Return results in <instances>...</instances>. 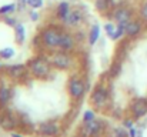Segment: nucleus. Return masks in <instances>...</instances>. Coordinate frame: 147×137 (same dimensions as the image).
<instances>
[{
    "instance_id": "obj_33",
    "label": "nucleus",
    "mask_w": 147,
    "mask_h": 137,
    "mask_svg": "<svg viewBox=\"0 0 147 137\" xmlns=\"http://www.w3.org/2000/svg\"><path fill=\"white\" fill-rule=\"evenodd\" d=\"M137 133H139V129H136V127L129 129V137H137Z\"/></svg>"
},
{
    "instance_id": "obj_34",
    "label": "nucleus",
    "mask_w": 147,
    "mask_h": 137,
    "mask_svg": "<svg viewBox=\"0 0 147 137\" xmlns=\"http://www.w3.org/2000/svg\"><path fill=\"white\" fill-rule=\"evenodd\" d=\"M111 1V4H113V7H116V6H120V4H124V1L126 0H110Z\"/></svg>"
},
{
    "instance_id": "obj_9",
    "label": "nucleus",
    "mask_w": 147,
    "mask_h": 137,
    "mask_svg": "<svg viewBox=\"0 0 147 137\" xmlns=\"http://www.w3.org/2000/svg\"><path fill=\"white\" fill-rule=\"evenodd\" d=\"M61 22H63V24L66 27H71V29L80 27L84 23V11L80 7H71V10L69 11V14Z\"/></svg>"
},
{
    "instance_id": "obj_30",
    "label": "nucleus",
    "mask_w": 147,
    "mask_h": 137,
    "mask_svg": "<svg viewBox=\"0 0 147 137\" xmlns=\"http://www.w3.org/2000/svg\"><path fill=\"white\" fill-rule=\"evenodd\" d=\"M134 121H136V120H134V119H133L131 116H130V117H126V119L123 120V127L129 130V129L134 127Z\"/></svg>"
},
{
    "instance_id": "obj_19",
    "label": "nucleus",
    "mask_w": 147,
    "mask_h": 137,
    "mask_svg": "<svg viewBox=\"0 0 147 137\" xmlns=\"http://www.w3.org/2000/svg\"><path fill=\"white\" fill-rule=\"evenodd\" d=\"M14 40L17 45H23L26 40V27L23 26V23H17L14 27Z\"/></svg>"
},
{
    "instance_id": "obj_37",
    "label": "nucleus",
    "mask_w": 147,
    "mask_h": 137,
    "mask_svg": "<svg viewBox=\"0 0 147 137\" xmlns=\"http://www.w3.org/2000/svg\"><path fill=\"white\" fill-rule=\"evenodd\" d=\"M0 69H3V66H1V63H0Z\"/></svg>"
},
{
    "instance_id": "obj_28",
    "label": "nucleus",
    "mask_w": 147,
    "mask_h": 137,
    "mask_svg": "<svg viewBox=\"0 0 147 137\" xmlns=\"http://www.w3.org/2000/svg\"><path fill=\"white\" fill-rule=\"evenodd\" d=\"M139 17H140L142 20L147 22V0H144V1L142 3V6H140V9H139Z\"/></svg>"
},
{
    "instance_id": "obj_8",
    "label": "nucleus",
    "mask_w": 147,
    "mask_h": 137,
    "mask_svg": "<svg viewBox=\"0 0 147 137\" xmlns=\"http://www.w3.org/2000/svg\"><path fill=\"white\" fill-rule=\"evenodd\" d=\"M3 113L0 114V127L4 129V130H9V132H13L16 127H19L22 124V120L20 117H17L11 110H9L7 107L6 109H1Z\"/></svg>"
},
{
    "instance_id": "obj_1",
    "label": "nucleus",
    "mask_w": 147,
    "mask_h": 137,
    "mask_svg": "<svg viewBox=\"0 0 147 137\" xmlns=\"http://www.w3.org/2000/svg\"><path fill=\"white\" fill-rule=\"evenodd\" d=\"M27 70L29 73L37 79V80H46L51 76L53 66L50 63V59H45L42 56H36L27 63Z\"/></svg>"
},
{
    "instance_id": "obj_35",
    "label": "nucleus",
    "mask_w": 147,
    "mask_h": 137,
    "mask_svg": "<svg viewBox=\"0 0 147 137\" xmlns=\"http://www.w3.org/2000/svg\"><path fill=\"white\" fill-rule=\"evenodd\" d=\"M11 137H24L23 134H20V133H16V132H11Z\"/></svg>"
},
{
    "instance_id": "obj_31",
    "label": "nucleus",
    "mask_w": 147,
    "mask_h": 137,
    "mask_svg": "<svg viewBox=\"0 0 147 137\" xmlns=\"http://www.w3.org/2000/svg\"><path fill=\"white\" fill-rule=\"evenodd\" d=\"M29 19H30L32 22H37V20L40 19V13H39L36 9H32V10L29 11Z\"/></svg>"
},
{
    "instance_id": "obj_14",
    "label": "nucleus",
    "mask_w": 147,
    "mask_h": 137,
    "mask_svg": "<svg viewBox=\"0 0 147 137\" xmlns=\"http://www.w3.org/2000/svg\"><path fill=\"white\" fill-rule=\"evenodd\" d=\"M143 22L144 20H142V19H136V17L131 19L126 24V36L129 39H134V37L140 36L142 32H143V29H144V23Z\"/></svg>"
},
{
    "instance_id": "obj_5",
    "label": "nucleus",
    "mask_w": 147,
    "mask_h": 137,
    "mask_svg": "<svg viewBox=\"0 0 147 137\" xmlns=\"http://www.w3.org/2000/svg\"><path fill=\"white\" fill-rule=\"evenodd\" d=\"M104 17H107L109 20H113L117 24L126 26L131 19H134V10L131 7L126 6V4H120V6L113 7V10L109 11Z\"/></svg>"
},
{
    "instance_id": "obj_16",
    "label": "nucleus",
    "mask_w": 147,
    "mask_h": 137,
    "mask_svg": "<svg viewBox=\"0 0 147 137\" xmlns=\"http://www.w3.org/2000/svg\"><path fill=\"white\" fill-rule=\"evenodd\" d=\"M100 33H101V29H100V24L94 23L90 26V30H89V34H87V40H89V46H96L97 42L100 40Z\"/></svg>"
},
{
    "instance_id": "obj_7",
    "label": "nucleus",
    "mask_w": 147,
    "mask_h": 137,
    "mask_svg": "<svg viewBox=\"0 0 147 137\" xmlns=\"http://www.w3.org/2000/svg\"><path fill=\"white\" fill-rule=\"evenodd\" d=\"M104 123L98 119H94L92 121H84L79 129V134L80 137H101L104 134Z\"/></svg>"
},
{
    "instance_id": "obj_11",
    "label": "nucleus",
    "mask_w": 147,
    "mask_h": 137,
    "mask_svg": "<svg viewBox=\"0 0 147 137\" xmlns=\"http://www.w3.org/2000/svg\"><path fill=\"white\" fill-rule=\"evenodd\" d=\"M130 116L134 119V120H140L143 117L147 116V99L146 97H137L131 101L130 104Z\"/></svg>"
},
{
    "instance_id": "obj_23",
    "label": "nucleus",
    "mask_w": 147,
    "mask_h": 137,
    "mask_svg": "<svg viewBox=\"0 0 147 137\" xmlns=\"http://www.w3.org/2000/svg\"><path fill=\"white\" fill-rule=\"evenodd\" d=\"M16 56V50L13 47H4L0 50V59L3 60H11Z\"/></svg>"
},
{
    "instance_id": "obj_4",
    "label": "nucleus",
    "mask_w": 147,
    "mask_h": 137,
    "mask_svg": "<svg viewBox=\"0 0 147 137\" xmlns=\"http://www.w3.org/2000/svg\"><path fill=\"white\" fill-rule=\"evenodd\" d=\"M50 63L56 70H70L74 66V57L71 53L69 51H63L60 49L51 51V54L49 56Z\"/></svg>"
},
{
    "instance_id": "obj_6",
    "label": "nucleus",
    "mask_w": 147,
    "mask_h": 137,
    "mask_svg": "<svg viewBox=\"0 0 147 137\" xmlns=\"http://www.w3.org/2000/svg\"><path fill=\"white\" fill-rule=\"evenodd\" d=\"M89 89V83L87 80H84L83 77L79 76H71L69 83H67V91L70 99H73L74 101H79L84 97L86 91Z\"/></svg>"
},
{
    "instance_id": "obj_2",
    "label": "nucleus",
    "mask_w": 147,
    "mask_h": 137,
    "mask_svg": "<svg viewBox=\"0 0 147 137\" xmlns=\"http://www.w3.org/2000/svg\"><path fill=\"white\" fill-rule=\"evenodd\" d=\"M61 32H63V29L59 27V26H46L43 30H40L37 39H39L40 45L46 50L54 51V50L59 49L60 39H61Z\"/></svg>"
},
{
    "instance_id": "obj_22",
    "label": "nucleus",
    "mask_w": 147,
    "mask_h": 137,
    "mask_svg": "<svg viewBox=\"0 0 147 137\" xmlns=\"http://www.w3.org/2000/svg\"><path fill=\"white\" fill-rule=\"evenodd\" d=\"M121 60L120 59H116L114 61H113V64H111V67H110V76L111 77H117V76H120V73H121Z\"/></svg>"
},
{
    "instance_id": "obj_26",
    "label": "nucleus",
    "mask_w": 147,
    "mask_h": 137,
    "mask_svg": "<svg viewBox=\"0 0 147 137\" xmlns=\"http://www.w3.org/2000/svg\"><path fill=\"white\" fill-rule=\"evenodd\" d=\"M27 6H29L30 9L39 10V9H42V7L45 6V0H27Z\"/></svg>"
},
{
    "instance_id": "obj_38",
    "label": "nucleus",
    "mask_w": 147,
    "mask_h": 137,
    "mask_svg": "<svg viewBox=\"0 0 147 137\" xmlns=\"http://www.w3.org/2000/svg\"><path fill=\"white\" fill-rule=\"evenodd\" d=\"M70 1H77V0H70Z\"/></svg>"
},
{
    "instance_id": "obj_13",
    "label": "nucleus",
    "mask_w": 147,
    "mask_h": 137,
    "mask_svg": "<svg viewBox=\"0 0 147 137\" xmlns=\"http://www.w3.org/2000/svg\"><path fill=\"white\" fill-rule=\"evenodd\" d=\"M77 39L73 33L67 32V30H63L61 32V39H60V45L59 49L63 50V51H69V53H73L77 47Z\"/></svg>"
},
{
    "instance_id": "obj_36",
    "label": "nucleus",
    "mask_w": 147,
    "mask_h": 137,
    "mask_svg": "<svg viewBox=\"0 0 147 137\" xmlns=\"http://www.w3.org/2000/svg\"><path fill=\"white\" fill-rule=\"evenodd\" d=\"M137 137H143V129H139V133H137Z\"/></svg>"
},
{
    "instance_id": "obj_21",
    "label": "nucleus",
    "mask_w": 147,
    "mask_h": 137,
    "mask_svg": "<svg viewBox=\"0 0 147 137\" xmlns=\"http://www.w3.org/2000/svg\"><path fill=\"white\" fill-rule=\"evenodd\" d=\"M124 36H126V26H123V24H117L114 33H113L109 39H111L113 42H119V40H121Z\"/></svg>"
},
{
    "instance_id": "obj_27",
    "label": "nucleus",
    "mask_w": 147,
    "mask_h": 137,
    "mask_svg": "<svg viewBox=\"0 0 147 137\" xmlns=\"http://www.w3.org/2000/svg\"><path fill=\"white\" fill-rule=\"evenodd\" d=\"M94 119H97L96 117V110H86L83 113V123L84 121H92Z\"/></svg>"
},
{
    "instance_id": "obj_3",
    "label": "nucleus",
    "mask_w": 147,
    "mask_h": 137,
    "mask_svg": "<svg viewBox=\"0 0 147 137\" xmlns=\"http://www.w3.org/2000/svg\"><path fill=\"white\" fill-rule=\"evenodd\" d=\"M90 103L97 111H104L106 109H109V106L111 104V94L109 87L103 83L96 84L90 94Z\"/></svg>"
},
{
    "instance_id": "obj_15",
    "label": "nucleus",
    "mask_w": 147,
    "mask_h": 137,
    "mask_svg": "<svg viewBox=\"0 0 147 137\" xmlns=\"http://www.w3.org/2000/svg\"><path fill=\"white\" fill-rule=\"evenodd\" d=\"M11 100V87L7 84V82L0 80V110L6 109Z\"/></svg>"
},
{
    "instance_id": "obj_32",
    "label": "nucleus",
    "mask_w": 147,
    "mask_h": 137,
    "mask_svg": "<svg viewBox=\"0 0 147 137\" xmlns=\"http://www.w3.org/2000/svg\"><path fill=\"white\" fill-rule=\"evenodd\" d=\"M26 6H27V0H17V11L23 13L26 10Z\"/></svg>"
},
{
    "instance_id": "obj_18",
    "label": "nucleus",
    "mask_w": 147,
    "mask_h": 137,
    "mask_svg": "<svg viewBox=\"0 0 147 137\" xmlns=\"http://www.w3.org/2000/svg\"><path fill=\"white\" fill-rule=\"evenodd\" d=\"M93 3H94V9L103 16H106L109 11L113 10V4L110 0H93Z\"/></svg>"
},
{
    "instance_id": "obj_29",
    "label": "nucleus",
    "mask_w": 147,
    "mask_h": 137,
    "mask_svg": "<svg viewBox=\"0 0 147 137\" xmlns=\"http://www.w3.org/2000/svg\"><path fill=\"white\" fill-rule=\"evenodd\" d=\"M113 137H129V133L123 127H114L113 129Z\"/></svg>"
},
{
    "instance_id": "obj_25",
    "label": "nucleus",
    "mask_w": 147,
    "mask_h": 137,
    "mask_svg": "<svg viewBox=\"0 0 147 137\" xmlns=\"http://www.w3.org/2000/svg\"><path fill=\"white\" fill-rule=\"evenodd\" d=\"M116 27H117V24H114V22H113V20H111V22H107V23H104L103 29H104V32H106L107 37H110V36L114 33Z\"/></svg>"
},
{
    "instance_id": "obj_10",
    "label": "nucleus",
    "mask_w": 147,
    "mask_h": 137,
    "mask_svg": "<svg viewBox=\"0 0 147 137\" xmlns=\"http://www.w3.org/2000/svg\"><path fill=\"white\" fill-rule=\"evenodd\" d=\"M37 133L43 137H57L61 134V124L56 120H46L39 124Z\"/></svg>"
},
{
    "instance_id": "obj_17",
    "label": "nucleus",
    "mask_w": 147,
    "mask_h": 137,
    "mask_svg": "<svg viewBox=\"0 0 147 137\" xmlns=\"http://www.w3.org/2000/svg\"><path fill=\"white\" fill-rule=\"evenodd\" d=\"M71 10V6H70V1H67V0H63V1H60V3H57V6H56V17L61 22L67 14H69V11Z\"/></svg>"
},
{
    "instance_id": "obj_24",
    "label": "nucleus",
    "mask_w": 147,
    "mask_h": 137,
    "mask_svg": "<svg viewBox=\"0 0 147 137\" xmlns=\"http://www.w3.org/2000/svg\"><path fill=\"white\" fill-rule=\"evenodd\" d=\"M1 22L4 23V24H7L9 27H14L19 22H17V19L13 16V14H9V16H3L1 17Z\"/></svg>"
},
{
    "instance_id": "obj_20",
    "label": "nucleus",
    "mask_w": 147,
    "mask_h": 137,
    "mask_svg": "<svg viewBox=\"0 0 147 137\" xmlns=\"http://www.w3.org/2000/svg\"><path fill=\"white\" fill-rule=\"evenodd\" d=\"M16 11H17V1L0 6V17H3V16H9V14H14Z\"/></svg>"
},
{
    "instance_id": "obj_12",
    "label": "nucleus",
    "mask_w": 147,
    "mask_h": 137,
    "mask_svg": "<svg viewBox=\"0 0 147 137\" xmlns=\"http://www.w3.org/2000/svg\"><path fill=\"white\" fill-rule=\"evenodd\" d=\"M3 73L10 80H20L24 77V74L29 73V70H27V66L24 64H13V66H4Z\"/></svg>"
},
{
    "instance_id": "obj_39",
    "label": "nucleus",
    "mask_w": 147,
    "mask_h": 137,
    "mask_svg": "<svg viewBox=\"0 0 147 137\" xmlns=\"http://www.w3.org/2000/svg\"><path fill=\"white\" fill-rule=\"evenodd\" d=\"M79 137H80V136H79Z\"/></svg>"
}]
</instances>
